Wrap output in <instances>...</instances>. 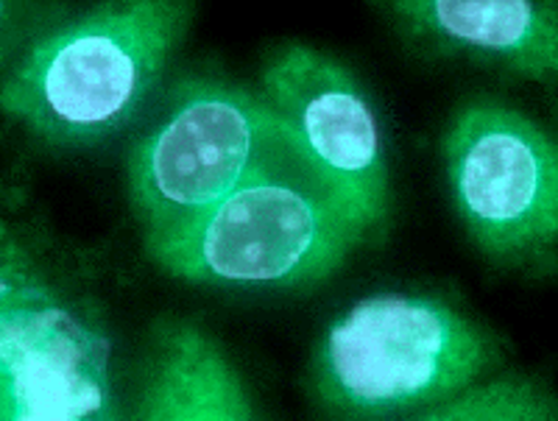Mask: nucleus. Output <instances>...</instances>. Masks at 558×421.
<instances>
[{"instance_id":"4","label":"nucleus","mask_w":558,"mask_h":421,"mask_svg":"<svg viewBox=\"0 0 558 421\" xmlns=\"http://www.w3.org/2000/svg\"><path fill=\"white\" fill-rule=\"evenodd\" d=\"M282 132L268 101L221 84H182L129 160V193L148 243L179 235L221 205Z\"/></svg>"},{"instance_id":"6","label":"nucleus","mask_w":558,"mask_h":421,"mask_svg":"<svg viewBox=\"0 0 558 421\" xmlns=\"http://www.w3.org/2000/svg\"><path fill=\"white\" fill-rule=\"evenodd\" d=\"M0 366L3 419L78 421L112 410L109 344L23 257L3 265Z\"/></svg>"},{"instance_id":"8","label":"nucleus","mask_w":558,"mask_h":421,"mask_svg":"<svg viewBox=\"0 0 558 421\" xmlns=\"http://www.w3.org/2000/svg\"><path fill=\"white\" fill-rule=\"evenodd\" d=\"M418 32L458 51L508 64L531 78L556 71V7L531 0H408L393 3Z\"/></svg>"},{"instance_id":"1","label":"nucleus","mask_w":558,"mask_h":421,"mask_svg":"<svg viewBox=\"0 0 558 421\" xmlns=\"http://www.w3.org/2000/svg\"><path fill=\"white\" fill-rule=\"evenodd\" d=\"M363 235L286 128L221 205L179 235L148 243V255L193 282L302 285L336 271Z\"/></svg>"},{"instance_id":"3","label":"nucleus","mask_w":558,"mask_h":421,"mask_svg":"<svg viewBox=\"0 0 558 421\" xmlns=\"http://www.w3.org/2000/svg\"><path fill=\"white\" fill-rule=\"evenodd\" d=\"M492 363L495 346L445 301L380 294L327 330L313 380L343 413L391 416L450 399Z\"/></svg>"},{"instance_id":"5","label":"nucleus","mask_w":558,"mask_h":421,"mask_svg":"<svg viewBox=\"0 0 558 421\" xmlns=\"http://www.w3.org/2000/svg\"><path fill=\"white\" fill-rule=\"evenodd\" d=\"M445 157L458 215L488 257L522 260L556 240V148L525 115L470 103L452 121Z\"/></svg>"},{"instance_id":"7","label":"nucleus","mask_w":558,"mask_h":421,"mask_svg":"<svg viewBox=\"0 0 558 421\" xmlns=\"http://www.w3.org/2000/svg\"><path fill=\"white\" fill-rule=\"evenodd\" d=\"M263 90L302 160L372 230L388 210V165L380 121L355 76L293 46L268 62Z\"/></svg>"},{"instance_id":"10","label":"nucleus","mask_w":558,"mask_h":421,"mask_svg":"<svg viewBox=\"0 0 558 421\" xmlns=\"http://www.w3.org/2000/svg\"><path fill=\"white\" fill-rule=\"evenodd\" d=\"M531 410H539L533 403H527V391H511V388H486V391H472L463 403H456L450 410L436 413L438 419H522V416H536Z\"/></svg>"},{"instance_id":"9","label":"nucleus","mask_w":558,"mask_h":421,"mask_svg":"<svg viewBox=\"0 0 558 421\" xmlns=\"http://www.w3.org/2000/svg\"><path fill=\"white\" fill-rule=\"evenodd\" d=\"M143 413L154 421L252 419L243 385L221 351L193 326H166L159 335Z\"/></svg>"},{"instance_id":"2","label":"nucleus","mask_w":558,"mask_h":421,"mask_svg":"<svg viewBox=\"0 0 558 421\" xmlns=\"http://www.w3.org/2000/svg\"><path fill=\"white\" fill-rule=\"evenodd\" d=\"M184 7H104L45 34L3 84V109L53 146H96L121 132L159 84Z\"/></svg>"}]
</instances>
